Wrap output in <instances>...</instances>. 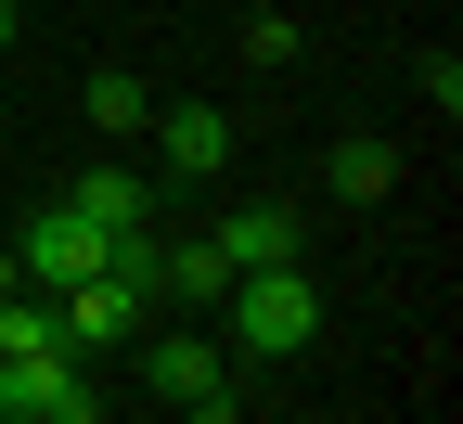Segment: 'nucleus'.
<instances>
[{
    "label": "nucleus",
    "mask_w": 463,
    "mask_h": 424,
    "mask_svg": "<svg viewBox=\"0 0 463 424\" xmlns=\"http://www.w3.org/2000/svg\"><path fill=\"white\" fill-rule=\"evenodd\" d=\"M155 155H167V180H219L232 167V116L219 103H155Z\"/></svg>",
    "instance_id": "obj_4"
},
{
    "label": "nucleus",
    "mask_w": 463,
    "mask_h": 424,
    "mask_svg": "<svg viewBox=\"0 0 463 424\" xmlns=\"http://www.w3.org/2000/svg\"><path fill=\"white\" fill-rule=\"evenodd\" d=\"M78 116H90V129H103V142H129V129H155V90H142L129 65H103V78L78 90Z\"/></svg>",
    "instance_id": "obj_8"
},
{
    "label": "nucleus",
    "mask_w": 463,
    "mask_h": 424,
    "mask_svg": "<svg viewBox=\"0 0 463 424\" xmlns=\"http://www.w3.org/2000/svg\"><path fill=\"white\" fill-rule=\"evenodd\" d=\"M386 180H399V155H386L373 129H347V142H335V193H347V206H373Z\"/></svg>",
    "instance_id": "obj_10"
},
{
    "label": "nucleus",
    "mask_w": 463,
    "mask_h": 424,
    "mask_svg": "<svg viewBox=\"0 0 463 424\" xmlns=\"http://www.w3.org/2000/svg\"><path fill=\"white\" fill-rule=\"evenodd\" d=\"M219 270H297V206H232L219 219Z\"/></svg>",
    "instance_id": "obj_5"
},
{
    "label": "nucleus",
    "mask_w": 463,
    "mask_h": 424,
    "mask_svg": "<svg viewBox=\"0 0 463 424\" xmlns=\"http://www.w3.org/2000/svg\"><path fill=\"white\" fill-rule=\"evenodd\" d=\"M155 296H194V309H219V296H232L219 245H167V258H155Z\"/></svg>",
    "instance_id": "obj_9"
},
{
    "label": "nucleus",
    "mask_w": 463,
    "mask_h": 424,
    "mask_svg": "<svg viewBox=\"0 0 463 424\" xmlns=\"http://www.w3.org/2000/svg\"><path fill=\"white\" fill-rule=\"evenodd\" d=\"M14 296H26V270H14V258H0V309H14Z\"/></svg>",
    "instance_id": "obj_12"
},
{
    "label": "nucleus",
    "mask_w": 463,
    "mask_h": 424,
    "mask_svg": "<svg viewBox=\"0 0 463 424\" xmlns=\"http://www.w3.org/2000/svg\"><path fill=\"white\" fill-rule=\"evenodd\" d=\"M0 129H14V103H0Z\"/></svg>",
    "instance_id": "obj_14"
},
{
    "label": "nucleus",
    "mask_w": 463,
    "mask_h": 424,
    "mask_svg": "<svg viewBox=\"0 0 463 424\" xmlns=\"http://www.w3.org/2000/svg\"><path fill=\"white\" fill-rule=\"evenodd\" d=\"M142 386H155V399H219V347H206V334H155V347H142Z\"/></svg>",
    "instance_id": "obj_7"
},
{
    "label": "nucleus",
    "mask_w": 463,
    "mask_h": 424,
    "mask_svg": "<svg viewBox=\"0 0 463 424\" xmlns=\"http://www.w3.org/2000/svg\"><path fill=\"white\" fill-rule=\"evenodd\" d=\"M14 424H103L90 360H14Z\"/></svg>",
    "instance_id": "obj_3"
},
{
    "label": "nucleus",
    "mask_w": 463,
    "mask_h": 424,
    "mask_svg": "<svg viewBox=\"0 0 463 424\" xmlns=\"http://www.w3.org/2000/svg\"><path fill=\"white\" fill-rule=\"evenodd\" d=\"M65 206H78L90 231H142V219H155V180H142V167H90Z\"/></svg>",
    "instance_id": "obj_6"
},
{
    "label": "nucleus",
    "mask_w": 463,
    "mask_h": 424,
    "mask_svg": "<svg viewBox=\"0 0 463 424\" xmlns=\"http://www.w3.org/2000/svg\"><path fill=\"white\" fill-rule=\"evenodd\" d=\"M181 411H194V424H245V411H232V399H181Z\"/></svg>",
    "instance_id": "obj_11"
},
{
    "label": "nucleus",
    "mask_w": 463,
    "mask_h": 424,
    "mask_svg": "<svg viewBox=\"0 0 463 424\" xmlns=\"http://www.w3.org/2000/svg\"><path fill=\"white\" fill-rule=\"evenodd\" d=\"M103 245H116V231H90L78 206H52V219H26V258L14 270H26V296H65V283L103 270Z\"/></svg>",
    "instance_id": "obj_2"
},
{
    "label": "nucleus",
    "mask_w": 463,
    "mask_h": 424,
    "mask_svg": "<svg viewBox=\"0 0 463 424\" xmlns=\"http://www.w3.org/2000/svg\"><path fill=\"white\" fill-rule=\"evenodd\" d=\"M14 26H26V14H14V0H0V52H14Z\"/></svg>",
    "instance_id": "obj_13"
},
{
    "label": "nucleus",
    "mask_w": 463,
    "mask_h": 424,
    "mask_svg": "<svg viewBox=\"0 0 463 424\" xmlns=\"http://www.w3.org/2000/svg\"><path fill=\"white\" fill-rule=\"evenodd\" d=\"M232 334H245L258 360H297L309 334H322V296H309V270H232Z\"/></svg>",
    "instance_id": "obj_1"
}]
</instances>
